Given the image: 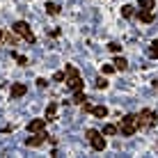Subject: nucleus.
I'll return each mask as SVG.
<instances>
[{
  "mask_svg": "<svg viewBox=\"0 0 158 158\" xmlns=\"http://www.w3.org/2000/svg\"><path fill=\"white\" fill-rule=\"evenodd\" d=\"M64 73H67V87L73 94V103L76 106H83L87 99H85V83H83V78H80L78 69H76L73 64H67V67H64Z\"/></svg>",
  "mask_w": 158,
  "mask_h": 158,
  "instance_id": "obj_1",
  "label": "nucleus"
},
{
  "mask_svg": "<svg viewBox=\"0 0 158 158\" xmlns=\"http://www.w3.org/2000/svg\"><path fill=\"white\" fill-rule=\"evenodd\" d=\"M117 128H119V135H122V138L135 135L138 133V115H124L122 119H119Z\"/></svg>",
  "mask_w": 158,
  "mask_h": 158,
  "instance_id": "obj_2",
  "label": "nucleus"
},
{
  "mask_svg": "<svg viewBox=\"0 0 158 158\" xmlns=\"http://www.w3.org/2000/svg\"><path fill=\"white\" fill-rule=\"evenodd\" d=\"M85 138L89 140V147L94 151H103L108 147V142H106V135H103V131H96V128H87L85 131Z\"/></svg>",
  "mask_w": 158,
  "mask_h": 158,
  "instance_id": "obj_3",
  "label": "nucleus"
},
{
  "mask_svg": "<svg viewBox=\"0 0 158 158\" xmlns=\"http://www.w3.org/2000/svg\"><path fill=\"white\" fill-rule=\"evenodd\" d=\"M158 115L151 108H142V110L138 112V131H147V128H154Z\"/></svg>",
  "mask_w": 158,
  "mask_h": 158,
  "instance_id": "obj_4",
  "label": "nucleus"
},
{
  "mask_svg": "<svg viewBox=\"0 0 158 158\" xmlns=\"http://www.w3.org/2000/svg\"><path fill=\"white\" fill-rule=\"evenodd\" d=\"M12 32H14V35H19L21 39H25L28 44H37V37H35V32H32L30 23H25V21H16V23L12 25Z\"/></svg>",
  "mask_w": 158,
  "mask_h": 158,
  "instance_id": "obj_5",
  "label": "nucleus"
},
{
  "mask_svg": "<svg viewBox=\"0 0 158 158\" xmlns=\"http://www.w3.org/2000/svg\"><path fill=\"white\" fill-rule=\"evenodd\" d=\"M51 140V135L46 133V131H39V133H30V138L25 140V144L28 147H41L44 142H48Z\"/></svg>",
  "mask_w": 158,
  "mask_h": 158,
  "instance_id": "obj_6",
  "label": "nucleus"
},
{
  "mask_svg": "<svg viewBox=\"0 0 158 158\" xmlns=\"http://www.w3.org/2000/svg\"><path fill=\"white\" fill-rule=\"evenodd\" d=\"M25 94H28V85H25V83H14L12 89H9V99H12V101L23 99Z\"/></svg>",
  "mask_w": 158,
  "mask_h": 158,
  "instance_id": "obj_7",
  "label": "nucleus"
},
{
  "mask_svg": "<svg viewBox=\"0 0 158 158\" xmlns=\"http://www.w3.org/2000/svg\"><path fill=\"white\" fill-rule=\"evenodd\" d=\"M46 124H48V119L44 117V119H30V124H28V133H39V131L46 128Z\"/></svg>",
  "mask_w": 158,
  "mask_h": 158,
  "instance_id": "obj_8",
  "label": "nucleus"
},
{
  "mask_svg": "<svg viewBox=\"0 0 158 158\" xmlns=\"http://www.w3.org/2000/svg\"><path fill=\"white\" fill-rule=\"evenodd\" d=\"M138 19H140V23H154L156 14H154V9H140V12H138Z\"/></svg>",
  "mask_w": 158,
  "mask_h": 158,
  "instance_id": "obj_9",
  "label": "nucleus"
},
{
  "mask_svg": "<svg viewBox=\"0 0 158 158\" xmlns=\"http://www.w3.org/2000/svg\"><path fill=\"white\" fill-rule=\"evenodd\" d=\"M46 119H48V122H55V119H57V101H48V106H46Z\"/></svg>",
  "mask_w": 158,
  "mask_h": 158,
  "instance_id": "obj_10",
  "label": "nucleus"
},
{
  "mask_svg": "<svg viewBox=\"0 0 158 158\" xmlns=\"http://www.w3.org/2000/svg\"><path fill=\"white\" fill-rule=\"evenodd\" d=\"M89 115H94V117H99V119H106L108 117V108L106 106H92Z\"/></svg>",
  "mask_w": 158,
  "mask_h": 158,
  "instance_id": "obj_11",
  "label": "nucleus"
},
{
  "mask_svg": "<svg viewBox=\"0 0 158 158\" xmlns=\"http://www.w3.org/2000/svg\"><path fill=\"white\" fill-rule=\"evenodd\" d=\"M112 64H115V69H117V71H126V69H128L126 57H122V55H117L115 60H112Z\"/></svg>",
  "mask_w": 158,
  "mask_h": 158,
  "instance_id": "obj_12",
  "label": "nucleus"
},
{
  "mask_svg": "<svg viewBox=\"0 0 158 158\" xmlns=\"http://www.w3.org/2000/svg\"><path fill=\"white\" fill-rule=\"evenodd\" d=\"M60 12H62V7H60L57 2H46V14L48 16H57Z\"/></svg>",
  "mask_w": 158,
  "mask_h": 158,
  "instance_id": "obj_13",
  "label": "nucleus"
},
{
  "mask_svg": "<svg viewBox=\"0 0 158 158\" xmlns=\"http://www.w3.org/2000/svg\"><path fill=\"white\" fill-rule=\"evenodd\" d=\"M117 133H119L117 124H106V126H103V135H106V138H110V135H117Z\"/></svg>",
  "mask_w": 158,
  "mask_h": 158,
  "instance_id": "obj_14",
  "label": "nucleus"
},
{
  "mask_svg": "<svg viewBox=\"0 0 158 158\" xmlns=\"http://www.w3.org/2000/svg\"><path fill=\"white\" fill-rule=\"evenodd\" d=\"M138 9H156V0H138Z\"/></svg>",
  "mask_w": 158,
  "mask_h": 158,
  "instance_id": "obj_15",
  "label": "nucleus"
},
{
  "mask_svg": "<svg viewBox=\"0 0 158 158\" xmlns=\"http://www.w3.org/2000/svg\"><path fill=\"white\" fill-rule=\"evenodd\" d=\"M122 16H124V19L135 16V7H133V5H124V7H122Z\"/></svg>",
  "mask_w": 158,
  "mask_h": 158,
  "instance_id": "obj_16",
  "label": "nucleus"
},
{
  "mask_svg": "<svg viewBox=\"0 0 158 158\" xmlns=\"http://www.w3.org/2000/svg\"><path fill=\"white\" fill-rule=\"evenodd\" d=\"M94 87H96V89H106V87H108V78H106V76H99V78H96L94 80Z\"/></svg>",
  "mask_w": 158,
  "mask_h": 158,
  "instance_id": "obj_17",
  "label": "nucleus"
},
{
  "mask_svg": "<svg viewBox=\"0 0 158 158\" xmlns=\"http://www.w3.org/2000/svg\"><path fill=\"white\" fill-rule=\"evenodd\" d=\"M149 57H151V60H158V39L151 41V46H149Z\"/></svg>",
  "mask_w": 158,
  "mask_h": 158,
  "instance_id": "obj_18",
  "label": "nucleus"
},
{
  "mask_svg": "<svg viewBox=\"0 0 158 158\" xmlns=\"http://www.w3.org/2000/svg\"><path fill=\"white\" fill-rule=\"evenodd\" d=\"M12 57L21 64V67H25V64H28V57H25V55H21V53H16V51H12Z\"/></svg>",
  "mask_w": 158,
  "mask_h": 158,
  "instance_id": "obj_19",
  "label": "nucleus"
},
{
  "mask_svg": "<svg viewBox=\"0 0 158 158\" xmlns=\"http://www.w3.org/2000/svg\"><path fill=\"white\" fill-rule=\"evenodd\" d=\"M112 71H117L115 64H103V67H101V73H103V76H110Z\"/></svg>",
  "mask_w": 158,
  "mask_h": 158,
  "instance_id": "obj_20",
  "label": "nucleus"
},
{
  "mask_svg": "<svg viewBox=\"0 0 158 158\" xmlns=\"http://www.w3.org/2000/svg\"><path fill=\"white\" fill-rule=\"evenodd\" d=\"M62 80H67V73L64 71H55L53 73V83H62Z\"/></svg>",
  "mask_w": 158,
  "mask_h": 158,
  "instance_id": "obj_21",
  "label": "nucleus"
},
{
  "mask_svg": "<svg viewBox=\"0 0 158 158\" xmlns=\"http://www.w3.org/2000/svg\"><path fill=\"white\" fill-rule=\"evenodd\" d=\"M5 41H7L9 46H16V37L12 35V32H5Z\"/></svg>",
  "mask_w": 158,
  "mask_h": 158,
  "instance_id": "obj_22",
  "label": "nucleus"
},
{
  "mask_svg": "<svg viewBox=\"0 0 158 158\" xmlns=\"http://www.w3.org/2000/svg\"><path fill=\"white\" fill-rule=\"evenodd\" d=\"M108 51H110V53H119V51H122V46H119L117 41H110V44H108Z\"/></svg>",
  "mask_w": 158,
  "mask_h": 158,
  "instance_id": "obj_23",
  "label": "nucleus"
},
{
  "mask_svg": "<svg viewBox=\"0 0 158 158\" xmlns=\"http://www.w3.org/2000/svg\"><path fill=\"white\" fill-rule=\"evenodd\" d=\"M35 83H37V87H41V89H44V87L48 85V80H46V78H37Z\"/></svg>",
  "mask_w": 158,
  "mask_h": 158,
  "instance_id": "obj_24",
  "label": "nucleus"
},
{
  "mask_svg": "<svg viewBox=\"0 0 158 158\" xmlns=\"http://www.w3.org/2000/svg\"><path fill=\"white\" fill-rule=\"evenodd\" d=\"M2 39H5V32H2V30H0V41H2Z\"/></svg>",
  "mask_w": 158,
  "mask_h": 158,
  "instance_id": "obj_25",
  "label": "nucleus"
},
{
  "mask_svg": "<svg viewBox=\"0 0 158 158\" xmlns=\"http://www.w3.org/2000/svg\"><path fill=\"white\" fill-rule=\"evenodd\" d=\"M154 87H156V89H158V80H154Z\"/></svg>",
  "mask_w": 158,
  "mask_h": 158,
  "instance_id": "obj_26",
  "label": "nucleus"
}]
</instances>
